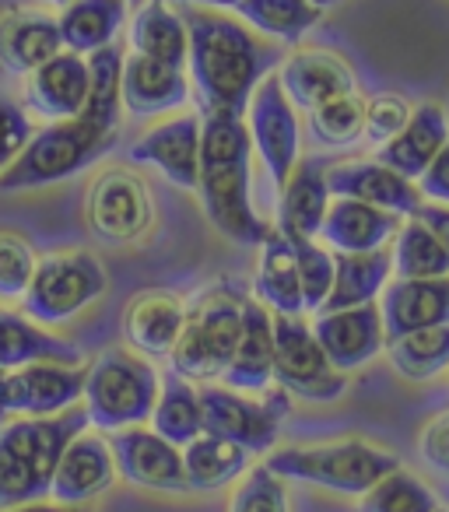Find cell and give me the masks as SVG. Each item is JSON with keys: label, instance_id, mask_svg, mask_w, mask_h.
<instances>
[{"label": "cell", "instance_id": "cell-25", "mask_svg": "<svg viewBox=\"0 0 449 512\" xmlns=\"http://www.w3.org/2000/svg\"><path fill=\"white\" fill-rule=\"evenodd\" d=\"M404 218L383 207L362 204V200L334 197L320 228V242L330 253H372L393 242Z\"/></svg>", "mask_w": 449, "mask_h": 512}, {"label": "cell", "instance_id": "cell-21", "mask_svg": "<svg viewBox=\"0 0 449 512\" xmlns=\"http://www.w3.org/2000/svg\"><path fill=\"white\" fill-rule=\"evenodd\" d=\"M88 85H92L88 57L64 50L25 78V106L32 116H43L46 123L78 120L88 99Z\"/></svg>", "mask_w": 449, "mask_h": 512}, {"label": "cell", "instance_id": "cell-44", "mask_svg": "<svg viewBox=\"0 0 449 512\" xmlns=\"http://www.w3.org/2000/svg\"><path fill=\"white\" fill-rule=\"evenodd\" d=\"M39 256L29 239L18 232H0V306L22 302L32 285Z\"/></svg>", "mask_w": 449, "mask_h": 512}, {"label": "cell", "instance_id": "cell-7", "mask_svg": "<svg viewBox=\"0 0 449 512\" xmlns=\"http://www.w3.org/2000/svg\"><path fill=\"white\" fill-rule=\"evenodd\" d=\"M120 134L92 127L78 120L46 123L43 130L29 137L22 155L0 172V193H22V190H43V186L64 183L95 165L102 155L116 148Z\"/></svg>", "mask_w": 449, "mask_h": 512}, {"label": "cell", "instance_id": "cell-1", "mask_svg": "<svg viewBox=\"0 0 449 512\" xmlns=\"http://www.w3.org/2000/svg\"><path fill=\"white\" fill-rule=\"evenodd\" d=\"M179 15L190 32L186 74L197 88L200 113H229L246 120L257 85L271 71H278L281 50L264 43L250 25L236 22L225 11L186 4Z\"/></svg>", "mask_w": 449, "mask_h": 512}, {"label": "cell", "instance_id": "cell-33", "mask_svg": "<svg viewBox=\"0 0 449 512\" xmlns=\"http://www.w3.org/2000/svg\"><path fill=\"white\" fill-rule=\"evenodd\" d=\"M130 50L141 53V57L162 60V64L186 67L190 32H186V22L176 11V4L144 0L130 18Z\"/></svg>", "mask_w": 449, "mask_h": 512}, {"label": "cell", "instance_id": "cell-26", "mask_svg": "<svg viewBox=\"0 0 449 512\" xmlns=\"http://www.w3.org/2000/svg\"><path fill=\"white\" fill-rule=\"evenodd\" d=\"M330 200L334 197H330V186H327V162L323 158H299L285 190L278 193V225L274 228L288 242L320 239Z\"/></svg>", "mask_w": 449, "mask_h": 512}, {"label": "cell", "instance_id": "cell-54", "mask_svg": "<svg viewBox=\"0 0 449 512\" xmlns=\"http://www.w3.org/2000/svg\"><path fill=\"white\" fill-rule=\"evenodd\" d=\"M50 4H57V8H64V4H67V0H50Z\"/></svg>", "mask_w": 449, "mask_h": 512}, {"label": "cell", "instance_id": "cell-45", "mask_svg": "<svg viewBox=\"0 0 449 512\" xmlns=\"http://www.w3.org/2000/svg\"><path fill=\"white\" fill-rule=\"evenodd\" d=\"M411 113H414V106L404 95L379 92V95H372V99H365V141H369L372 148L390 144L393 137L407 127Z\"/></svg>", "mask_w": 449, "mask_h": 512}, {"label": "cell", "instance_id": "cell-13", "mask_svg": "<svg viewBox=\"0 0 449 512\" xmlns=\"http://www.w3.org/2000/svg\"><path fill=\"white\" fill-rule=\"evenodd\" d=\"M109 449H113L116 474L127 484L144 491H162V495H179L186 491L183 474V449L176 442L162 439L151 425H134L109 432Z\"/></svg>", "mask_w": 449, "mask_h": 512}, {"label": "cell", "instance_id": "cell-27", "mask_svg": "<svg viewBox=\"0 0 449 512\" xmlns=\"http://www.w3.org/2000/svg\"><path fill=\"white\" fill-rule=\"evenodd\" d=\"M218 383L239 393H253V397L264 393L267 386H274V313L267 306H260L257 299H250V295L243 302L239 348Z\"/></svg>", "mask_w": 449, "mask_h": 512}, {"label": "cell", "instance_id": "cell-5", "mask_svg": "<svg viewBox=\"0 0 449 512\" xmlns=\"http://www.w3.org/2000/svg\"><path fill=\"white\" fill-rule=\"evenodd\" d=\"M243 302L246 292H239L232 281L207 288L200 299H193V306H186V327L179 334V344L169 355V369L197 386L218 383L239 348Z\"/></svg>", "mask_w": 449, "mask_h": 512}, {"label": "cell", "instance_id": "cell-57", "mask_svg": "<svg viewBox=\"0 0 449 512\" xmlns=\"http://www.w3.org/2000/svg\"><path fill=\"white\" fill-rule=\"evenodd\" d=\"M446 116H449V113H446Z\"/></svg>", "mask_w": 449, "mask_h": 512}, {"label": "cell", "instance_id": "cell-28", "mask_svg": "<svg viewBox=\"0 0 449 512\" xmlns=\"http://www.w3.org/2000/svg\"><path fill=\"white\" fill-rule=\"evenodd\" d=\"M446 141H449L446 109H442L439 102H418L411 120H407V127L400 130L390 144H383V148L376 151V158L383 165H390L393 172H400V176L418 183Z\"/></svg>", "mask_w": 449, "mask_h": 512}, {"label": "cell", "instance_id": "cell-18", "mask_svg": "<svg viewBox=\"0 0 449 512\" xmlns=\"http://www.w3.org/2000/svg\"><path fill=\"white\" fill-rule=\"evenodd\" d=\"M120 481L109 439L95 428H85L67 442L50 484V498L60 505H92Z\"/></svg>", "mask_w": 449, "mask_h": 512}, {"label": "cell", "instance_id": "cell-31", "mask_svg": "<svg viewBox=\"0 0 449 512\" xmlns=\"http://www.w3.org/2000/svg\"><path fill=\"white\" fill-rule=\"evenodd\" d=\"M130 15V0H67L57 15L64 50L92 57L116 43Z\"/></svg>", "mask_w": 449, "mask_h": 512}, {"label": "cell", "instance_id": "cell-53", "mask_svg": "<svg viewBox=\"0 0 449 512\" xmlns=\"http://www.w3.org/2000/svg\"><path fill=\"white\" fill-rule=\"evenodd\" d=\"M313 4H316V8L327 11V8H334V4H341V0H313Z\"/></svg>", "mask_w": 449, "mask_h": 512}, {"label": "cell", "instance_id": "cell-40", "mask_svg": "<svg viewBox=\"0 0 449 512\" xmlns=\"http://www.w3.org/2000/svg\"><path fill=\"white\" fill-rule=\"evenodd\" d=\"M309 116V141L316 148L344 151L365 137V99L358 92L337 95V99L316 106Z\"/></svg>", "mask_w": 449, "mask_h": 512}, {"label": "cell", "instance_id": "cell-56", "mask_svg": "<svg viewBox=\"0 0 449 512\" xmlns=\"http://www.w3.org/2000/svg\"><path fill=\"white\" fill-rule=\"evenodd\" d=\"M439 512H449V509H439Z\"/></svg>", "mask_w": 449, "mask_h": 512}, {"label": "cell", "instance_id": "cell-6", "mask_svg": "<svg viewBox=\"0 0 449 512\" xmlns=\"http://www.w3.org/2000/svg\"><path fill=\"white\" fill-rule=\"evenodd\" d=\"M264 463L278 477H285V481L316 484V488L355 498H362L390 470L404 467L397 453L372 446L365 439L320 442V446H281L271 449Z\"/></svg>", "mask_w": 449, "mask_h": 512}, {"label": "cell", "instance_id": "cell-29", "mask_svg": "<svg viewBox=\"0 0 449 512\" xmlns=\"http://www.w3.org/2000/svg\"><path fill=\"white\" fill-rule=\"evenodd\" d=\"M29 362L85 365V351L67 337L32 323L25 313H11L0 306V372H15Z\"/></svg>", "mask_w": 449, "mask_h": 512}, {"label": "cell", "instance_id": "cell-2", "mask_svg": "<svg viewBox=\"0 0 449 512\" xmlns=\"http://www.w3.org/2000/svg\"><path fill=\"white\" fill-rule=\"evenodd\" d=\"M200 120L197 193L207 221L239 246H260L271 225L253 207V141L246 120L229 113H200Z\"/></svg>", "mask_w": 449, "mask_h": 512}, {"label": "cell", "instance_id": "cell-23", "mask_svg": "<svg viewBox=\"0 0 449 512\" xmlns=\"http://www.w3.org/2000/svg\"><path fill=\"white\" fill-rule=\"evenodd\" d=\"M278 78L288 102L302 113H313L316 106L337 99V95L358 92L355 71L330 50H292L288 57H281Z\"/></svg>", "mask_w": 449, "mask_h": 512}, {"label": "cell", "instance_id": "cell-19", "mask_svg": "<svg viewBox=\"0 0 449 512\" xmlns=\"http://www.w3.org/2000/svg\"><path fill=\"white\" fill-rule=\"evenodd\" d=\"M190 74L186 67H172L162 60L127 53L123 57L120 99L123 113L134 120H151V116H172L190 102Z\"/></svg>", "mask_w": 449, "mask_h": 512}, {"label": "cell", "instance_id": "cell-35", "mask_svg": "<svg viewBox=\"0 0 449 512\" xmlns=\"http://www.w3.org/2000/svg\"><path fill=\"white\" fill-rule=\"evenodd\" d=\"M148 425L155 428L162 439L176 442L179 449L186 442H193L204 432V407H200V390L197 383L176 376V372H165L162 386H158V400L155 411H151Z\"/></svg>", "mask_w": 449, "mask_h": 512}, {"label": "cell", "instance_id": "cell-46", "mask_svg": "<svg viewBox=\"0 0 449 512\" xmlns=\"http://www.w3.org/2000/svg\"><path fill=\"white\" fill-rule=\"evenodd\" d=\"M32 134H36V123H32L29 109L11 99L8 92H0V172L22 155Z\"/></svg>", "mask_w": 449, "mask_h": 512}, {"label": "cell", "instance_id": "cell-39", "mask_svg": "<svg viewBox=\"0 0 449 512\" xmlns=\"http://www.w3.org/2000/svg\"><path fill=\"white\" fill-rule=\"evenodd\" d=\"M386 358L397 369V376L411 383H428L449 369V323L446 327L414 330V334L386 341Z\"/></svg>", "mask_w": 449, "mask_h": 512}, {"label": "cell", "instance_id": "cell-3", "mask_svg": "<svg viewBox=\"0 0 449 512\" xmlns=\"http://www.w3.org/2000/svg\"><path fill=\"white\" fill-rule=\"evenodd\" d=\"M88 428L85 407L53 418H11L0 425V509L50 498V484L67 442Z\"/></svg>", "mask_w": 449, "mask_h": 512}, {"label": "cell", "instance_id": "cell-4", "mask_svg": "<svg viewBox=\"0 0 449 512\" xmlns=\"http://www.w3.org/2000/svg\"><path fill=\"white\" fill-rule=\"evenodd\" d=\"M162 372L130 348H106L88 362L81 407L88 428L109 435L120 428L148 425L155 411Z\"/></svg>", "mask_w": 449, "mask_h": 512}, {"label": "cell", "instance_id": "cell-11", "mask_svg": "<svg viewBox=\"0 0 449 512\" xmlns=\"http://www.w3.org/2000/svg\"><path fill=\"white\" fill-rule=\"evenodd\" d=\"M274 383L309 404H330L348 390V376L330 365L302 316H274Z\"/></svg>", "mask_w": 449, "mask_h": 512}, {"label": "cell", "instance_id": "cell-14", "mask_svg": "<svg viewBox=\"0 0 449 512\" xmlns=\"http://www.w3.org/2000/svg\"><path fill=\"white\" fill-rule=\"evenodd\" d=\"M85 365L67 362H29L4 372V404L11 418H53L81 404Z\"/></svg>", "mask_w": 449, "mask_h": 512}, {"label": "cell", "instance_id": "cell-48", "mask_svg": "<svg viewBox=\"0 0 449 512\" xmlns=\"http://www.w3.org/2000/svg\"><path fill=\"white\" fill-rule=\"evenodd\" d=\"M418 190L425 200L432 204H446L449 207V141L442 144V151L435 155V162L425 169V176L418 179Z\"/></svg>", "mask_w": 449, "mask_h": 512}, {"label": "cell", "instance_id": "cell-37", "mask_svg": "<svg viewBox=\"0 0 449 512\" xmlns=\"http://www.w3.org/2000/svg\"><path fill=\"white\" fill-rule=\"evenodd\" d=\"M123 57L127 53L120 46H106V50H95L88 57V74H92V85H88V99L81 109V120L92 123V127L106 130V134H120L123 120V99H120V78H123Z\"/></svg>", "mask_w": 449, "mask_h": 512}, {"label": "cell", "instance_id": "cell-15", "mask_svg": "<svg viewBox=\"0 0 449 512\" xmlns=\"http://www.w3.org/2000/svg\"><path fill=\"white\" fill-rule=\"evenodd\" d=\"M313 334L320 341L323 355L330 358L337 372H358L369 362H376L386 351V330L379 302L355 309H337V313H316L313 316Z\"/></svg>", "mask_w": 449, "mask_h": 512}, {"label": "cell", "instance_id": "cell-10", "mask_svg": "<svg viewBox=\"0 0 449 512\" xmlns=\"http://www.w3.org/2000/svg\"><path fill=\"white\" fill-rule=\"evenodd\" d=\"M85 225L106 246H134L155 228V200L137 172L109 165L92 179L85 197Z\"/></svg>", "mask_w": 449, "mask_h": 512}, {"label": "cell", "instance_id": "cell-16", "mask_svg": "<svg viewBox=\"0 0 449 512\" xmlns=\"http://www.w3.org/2000/svg\"><path fill=\"white\" fill-rule=\"evenodd\" d=\"M327 186L330 197H348L362 200V204L383 207L400 218H414L418 207L425 204L418 183L400 172H393L390 165H383L379 158H348V162H330L327 165Z\"/></svg>", "mask_w": 449, "mask_h": 512}, {"label": "cell", "instance_id": "cell-42", "mask_svg": "<svg viewBox=\"0 0 449 512\" xmlns=\"http://www.w3.org/2000/svg\"><path fill=\"white\" fill-rule=\"evenodd\" d=\"M295 264H299L302 306L309 316H316L334 288V253L320 239H295Z\"/></svg>", "mask_w": 449, "mask_h": 512}, {"label": "cell", "instance_id": "cell-20", "mask_svg": "<svg viewBox=\"0 0 449 512\" xmlns=\"http://www.w3.org/2000/svg\"><path fill=\"white\" fill-rule=\"evenodd\" d=\"M183 327L186 302L176 292H165V288L137 292L123 309V341H127L130 351H137L148 362H158V358L169 362Z\"/></svg>", "mask_w": 449, "mask_h": 512}, {"label": "cell", "instance_id": "cell-38", "mask_svg": "<svg viewBox=\"0 0 449 512\" xmlns=\"http://www.w3.org/2000/svg\"><path fill=\"white\" fill-rule=\"evenodd\" d=\"M393 253V278H446L449 274V253L435 232L421 218H404L400 232L390 242Z\"/></svg>", "mask_w": 449, "mask_h": 512}, {"label": "cell", "instance_id": "cell-12", "mask_svg": "<svg viewBox=\"0 0 449 512\" xmlns=\"http://www.w3.org/2000/svg\"><path fill=\"white\" fill-rule=\"evenodd\" d=\"M246 130H250L253 151L264 162L274 190L281 193L302 158V123L299 109L288 102L285 88H281L278 71L267 74L253 92L250 109H246Z\"/></svg>", "mask_w": 449, "mask_h": 512}, {"label": "cell", "instance_id": "cell-50", "mask_svg": "<svg viewBox=\"0 0 449 512\" xmlns=\"http://www.w3.org/2000/svg\"><path fill=\"white\" fill-rule=\"evenodd\" d=\"M0 512H88V505H60L53 498H36V502H22V505H8Z\"/></svg>", "mask_w": 449, "mask_h": 512}, {"label": "cell", "instance_id": "cell-47", "mask_svg": "<svg viewBox=\"0 0 449 512\" xmlns=\"http://www.w3.org/2000/svg\"><path fill=\"white\" fill-rule=\"evenodd\" d=\"M418 453L428 467L449 477V414H439L435 421H428L418 439Z\"/></svg>", "mask_w": 449, "mask_h": 512}, {"label": "cell", "instance_id": "cell-34", "mask_svg": "<svg viewBox=\"0 0 449 512\" xmlns=\"http://www.w3.org/2000/svg\"><path fill=\"white\" fill-rule=\"evenodd\" d=\"M253 456L236 442L221 439V435L200 432L193 442L183 446V474L186 491H221L232 488L239 477L250 470Z\"/></svg>", "mask_w": 449, "mask_h": 512}, {"label": "cell", "instance_id": "cell-30", "mask_svg": "<svg viewBox=\"0 0 449 512\" xmlns=\"http://www.w3.org/2000/svg\"><path fill=\"white\" fill-rule=\"evenodd\" d=\"M257 249L260 256H257V274H253V295H257V302L271 309L274 316H306L292 242L278 228H271V235Z\"/></svg>", "mask_w": 449, "mask_h": 512}, {"label": "cell", "instance_id": "cell-51", "mask_svg": "<svg viewBox=\"0 0 449 512\" xmlns=\"http://www.w3.org/2000/svg\"><path fill=\"white\" fill-rule=\"evenodd\" d=\"M165 4H190V8H211V11H236L239 0H165Z\"/></svg>", "mask_w": 449, "mask_h": 512}, {"label": "cell", "instance_id": "cell-41", "mask_svg": "<svg viewBox=\"0 0 449 512\" xmlns=\"http://www.w3.org/2000/svg\"><path fill=\"white\" fill-rule=\"evenodd\" d=\"M439 498L411 470L397 467L362 495V512H439Z\"/></svg>", "mask_w": 449, "mask_h": 512}, {"label": "cell", "instance_id": "cell-55", "mask_svg": "<svg viewBox=\"0 0 449 512\" xmlns=\"http://www.w3.org/2000/svg\"><path fill=\"white\" fill-rule=\"evenodd\" d=\"M134 4H137V8H141V4H144V0H134Z\"/></svg>", "mask_w": 449, "mask_h": 512}, {"label": "cell", "instance_id": "cell-52", "mask_svg": "<svg viewBox=\"0 0 449 512\" xmlns=\"http://www.w3.org/2000/svg\"><path fill=\"white\" fill-rule=\"evenodd\" d=\"M11 414H8V404H4V372H0V425H8Z\"/></svg>", "mask_w": 449, "mask_h": 512}, {"label": "cell", "instance_id": "cell-9", "mask_svg": "<svg viewBox=\"0 0 449 512\" xmlns=\"http://www.w3.org/2000/svg\"><path fill=\"white\" fill-rule=\"evenodd\" d=\"M200 407H204V432L243 446L250 456H267L278 446L281 421L292 411V397L278 383L264 393H239L225 383H200Z\"/></svg>", "mask_w": 449, "mask_h": 512}, {"label": "cell", "instance_id": "cell-36", "mask_svg": "<svg viewBox=\"0 0 449 512\" xmlns=\"http://www.w3.org/2000/svg\"><path fill=\"white\" fill-rule=\"evenodd\" d=\"M236 15L253 32L288 46L302 43V36L323 22V8H316L313 0H239Z\"/></svg>", "mask_w": 449, "mask_h": 512}, {"label": "cell", "instance_id": "cell-8", "mask_svg": "<svg viewBox=\"0 0 449 512\" xmlns=\"http://www.w3.org/2000/svg\"><path fill=\"white\" fill-rule=\"evenodd\" d=\"M106 264L88 249H60L39 256L32 285L18 302L22 313L39 327H64L106 295Z\"/></svg>", "mask_w": 449, "mask_h": 512}, {"label": "cell", "instance_id": "cell-24", "mask_svg": "<svg viewBox=\"0 0 449 512\" xmlns=\"http://www.w3.org/2000/svg\"><path fill=\"white\" fill-rule=\"evenodd\" d=\"M386 341L414 334V330L446 327L449 323V274L446 278H390L379 295Z\"/></svg>", "mask_w": 449, "mask_h": 512}, {"label": "cell", "instance_id": "cell-43", "mask_svg": "<svg viewBox=\"0 0 449 512\" xmlns=\"http://www.w3.org/2000/svg\"><path fill=\"white\" fill-rule=\"evenodd\" d=\"M229 512H292L288 505V481L274 474L267 463L250 467L232 488Z\"/></svg>", "mask_w": 449, "mask_h": 512}, {"label": "cell", "instance_id": "cell-32", "mask_svg": "<svg viewBox=\"0 0 449 512\" xmlns=\"http://www.w3.org/2000/svg\"><path fill=\"white\" fill-rule=\"evenodd\" d=\"M393 278V253L390 246L372 249V253H334V288L320 313L337 309H355L379 302L383 288Z\"/></svg>", "mask_w": 449, "mask_h": 512}, {"label": "cell", "instance_id": "cell-22", "mask_svg": "<svg viewBox=\"0 0 449 512\" xmlns=\"http://www.w3.org/2000/svg\"><path fill=\"white\" fill-rule=\"evenodd\" d=\"M64 53L57 18L39 8L0 11V71L11 78H29L43 64Z\"/></svg>", "mask_w": 449, "mask_h": 512}, {"label": "cell", "instance_id": "cell-49", "mask_svg": "<svg viewBox=\"0 0 449 512\" xmlns=\"http://www.w3.org/2000/svg\"><path fill=\"white\" fill-rule=\"evenodd\" d=\"M414 218H421L428 228L435 232V239L446 246V253H449V207L446 204H432V200H425V204L418 207V214Z\"/></svg>", "mask_w": 449, "mask_h": 512}, {"label": "cell", "instance_id": "cell-17", "mask_svg": "<svg viewBox=\"0 0 449 512\" xmlns=\"http://www.w3.org/2000/svg\"><path fill=\"white\" fill-rule=\"evenodd\" d=\"M200 113H176L130 144V162L158 169L179 190H197L200 172Z\"/></svg>", "mask_w": 449, "mask_h": 512}]
</instances>
